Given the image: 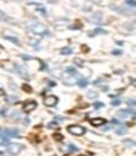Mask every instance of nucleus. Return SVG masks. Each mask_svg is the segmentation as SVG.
I'll use <instances>...</instances> for the list:
<instances>
[{
  "label": "nucleus",
  "mask_w": 136,
  "mask_h": 156,
  "mask_svg": "<svg viewBox=\"0 0 136 156\" xmlns=\"http://www.w3.org/2000/svg\"><path fill=\"white\" fill-rule=\"evenodd\" d=\"M27 27L36 35H45V34H47L46 26L44 24L38 23V21H34V20H31V21L27 23Z\"/></svg>",
  "instance_id": "f257e3e1"
},
{
  "label": "nucleus",
  "mask_w": 136,
  "mask_h": 156,
  "mask_svg": "<svg viewBox=\"0 0 136 156\" xmlns=\"http://www.w3.org/2000/svg\"><path fill=\"white\" fill-rule=\"evenodd\" d=\"M67 131L72 135H76V136H80L86 133V128H83L82 125H69L67 128Z\"/></svg>",
  "instance_id": "f03ea898"
},
{
  "label": "nucleus",
  "mask_w": 136,
  "mask_h": 156,
  "mask_svg": "<svg viewBox=\"0 0 136 156\" xmlns=\"http://www.w3.org/2000/svg\"><path fill=\"white\" fill-rule=\"evenodd\" d=\"M21 150H23V145L20 142H10L8 145V151L11 155H17Z\"/></svg>",
  "instance_id": "7ed1b4c3"
},
{
  "label": "nucleus",
  "mask_w": 136,
  "mask_h": 156,
  "mask_svg": "<svg viewBox=\"0 0 136 156\" xmlns=\"http://www.w3.org/2000/svg\"><path fill=\"white\" fill-rule=\"evenodd\" d=\"M17 138L19 131L15 129H2V138Z\"/></svg>",
  "instance_id": "20e7f679"
},
{
  "label": "nucleus",
  "mask_w": 136,
  "mask_h": 156,
  "mask_svg": "<svg viewBox=\"0 0 136 156\" xmlns=\"http://www.w3.org/2000/svg\"><path fill=\"white\" fill-rule=\"evenodd\" d=\"M44 103H45L46 107H55L56 104L58 103V98L56 96H47L44 99Z\"/></svg>",
  "instance_id": "39448f33"
},
{
  "label": "nucleus",
  "mask_w": 136,
  "mask_h": 156,
  "mask_svg": "<svg viewBox=\"0 0 136 156\" xmlns=\"http://www.w3.org/2000/svg\"><path fill=\"white\" fill-rule=\"evenodd\" d=\"M36 108H37V103L35 100H30V102L24 104V112L25 113H31L32 110H35Z\"/></svg>",
  "instance_id": "423d86ee"
},
{
  "label": "nucleus",
  "mask_w": 136,
  "mask_h": 156,
  "mask_svg": "<svg viewBox=\"0 0 136 156\" xmlns=\"http://www.w3.org/2000/svg\"><path fill=\"white\" fill-rule=\"evenodd\" d=\"M90 124L93 127H100V125H103V124H107V120L104 118H94V119L90 120Z\"/></svg>",
  "instance_id": "0eeeda50"
},
{
  "label": "nucleus",
  "mask_w": 136,
  "mask_h": 156,
  "mask_svg": "<svg viewBox=\"0 0 136 156\" xmlns=\"http://www.w3.org/2000/svg\"><path fill=\"white\" fill-rule=\"evenodd\" d=\"M15 69H16V72H17V73L21 76V77L29 78V73H27V71H26L24 67H21V66H15Z\"/></svg>",
  "instance_id": "6e6552de"
},
{
  "label": "nucleus",
  "mask_w": 136,
  "mask_h": 156,
  "mask_svg": "<svg viewBox=\"0 0 136 156\" xmlns=\"http://www.w3.org/2000/svg\"><path fill=\"white\" fill-rule=\"evenodd\" d=\"M118 114H119V117H121V118H128L129 115L134 114V112L130 110V109H121V110L118 112Z\"/></svg>",
  "instance_id": "1a4fd4ad"
},
{
  "label": "nucleus",
  "mask_w": 136,
  "mask_h": 156,
  "mask_svg": "<svg viewBox=\"0 0 136 156\" xmlns=\"http://www.w3.org/2000/svg\"><path fill=\"white\" fill-rule=\"evenodd\" d=\"M98 34L104 35V34H107V31H105V30H103V29H95V30L90 31V32H89V36H95V35H98Z\"/></svg>",
  "instance_id": "9d476101"
},
{
  "label": "nucleus",
  "mask_w": 136,
  "mask_h": 156,
  "mask_svg": "<svg viewBox=\"0 0 136 156\" xmlns=\"http://www.w3.org/2000/svg\"><path fill=\"white\" fill-rule=\"evenodd\" d=\"M122 144H125V146H135V145H136V142H135L134 140H129V139L124 140Z\"/></svg>",
  "instance_id": "9b49d317"
},
{
  "label": "nucleus",
  "mask_w": 136,
  "mask_h": 156,
  "mask_svg": "<svg viewBox=\"0 0 136 156\" xmlns=\"http://www.w3.org/2000/svg\"><path fill=\"white\" fill-rule=\"evenodd\" d=\"M61 54H62V55H71V54H72V48H69V47L62 48V50H61Z\"/></svg>",
  "instance_id": "f8f14e48"
},
{
  "label": "nucleus",
  "mask_w": 136,
  "mask_h": 156,
  "mask_svg": "<svg viewBox=\"0 0 136 156\" xmlns=\"http://www.w3.org/2000/svg\"><path fill=\"white\" fill-rule=\"evenodd\" d=\"M78 84H79V87L84 88V87H87V86H88V81H87V79H79Z\"/></svg>",
  "instance_id": "ddd939ff"
},
{
  "label": "nucleus",
  "mask_w": 136,
  "mask_h": 156,
  "mask_svg": "<svg viewBox=\"0 0 136 156\" xmlns=\"http://www.w3.org/2000/svg\"><path fill=\"white\" fill-rule=\"evenodd\" d=\"M5 38H6V40H9V41H11V42H14V44H16V45H20L19 40H17L16 37H11V36H5Z\"/></svg>",
  "instance_id": "4468645a"
},
{
  "label": "nucleus",
  "mask_w": 136,
  "mask_h": 156,
  "mask_svg": "<svg viewBox=\"0 0 136 156\" xmlns=\"http://www.w3.org/2000/svg\"><path fill=\"white\" fill-rule=\"evenodd\" d=\"M100 20H101V15H100V14H97V16H95V17L93 16V17L90 19V21H92V23H93V21H94V23H99Z\"/></svg>",
  "instance_id": "2eb2a0df"
},
{
  "label": "nucleus",
  "mask_w": 136,
  "mask_h": 156,
  "mask_svg": "<svg viewBox=\"0 0 136 156\" xmlns=\"http://www.w3.org/2000/svg\"><path fill=\"white\" fill-rule=\"evenodd\" d=\"M74 63H76L77 66H79V67H82L83 65H84V61H83L82 58H74Z\"/></svg>",
  "instance_id": "dca6fc26"
},
{
  "label": "nucleus",
  "mask_w": 136,
  "mask_h": 156,
  "mask_svg": "<svg viewBox=\"0 0 136 156\" xmlns=\"http://www.w3.org/2000/svg\"><path fill=\"white\" fill-rule=\"evenodd\" d=\"M53 139L57 140V141H61L62 139H63V135L59 134V133H56V134H53Z\"/></svg>",
  "instance_id": "f3484780"
},
{
  "label": "nucleus",
  "mask_w": 136,
  "mask_h": 156,
  "mask_svg": "<svg viewBox=\"0 0 136 156\" xmlns=\"http://www.w3.org/2000/svg\"><path fill=\"white\" fill-rule=\"evenodd\" d=\"M103 107H104V103H101V102L94 103V108H95V109H100V108H103Z\"/></svg>",
  "instance_id": "a211bd4d"
},
{
  "label": "nucleus",
  "mask_w": 136,
  "mask_h": 156,
  "mask_svg": "<svg viewBox=\"0 0 136 156\" xmlns=\"http://www.w3.org/2000/svg\"><path fill=\"white\" fill-rule=\"evenodd\" d=\"M125 4L131 8H136V2H132V0H128V2H125Z\"/></svg>",
  "instance_id": "6ab92c4d"
},
{
  "label": "nucleus",
  "mask_w": 136,
  "mask_h": 156,
  "mask_svg": "<svg viewBox=\"0 0 136 156\" xmlns=\"http://www.w3.org/2000/svg\"><path fill=\"white\" fill-rule=\"evenodd\" d=\"M125 133H126V129H125V128H121V129L118 130V135H122V134H125Z\"/></svg>",
  "instance_id": "aec40b11"
},
{
  "label": "nucleus",
  "mask_w": 136,
  "mask_h": 156,
  "mask_svg": "<svg viewBox=\"0 0 136 156\" xmlns=\"http://www.w3.org/2000/svg\"><path fill=\"white\" fill-rule=\"evenodd\" d=\"M113 55L119 56V55H121V51H120V50H114V51H113Z\"/></svg>",
  "instance_id": "412c9836"
},
{
  "label": "nucleus",
  "mask_w": 136,
  "mask_h": 156,
  "mask_svg": "<svg viewBox=\"0 0 136 156\" xmlns=\"http://www.w3.org/2000/svg\"><path fill=\"white\" fill-rule=\"evenodd\" d=\"M24 90H26V92H31V87L30 86H27V84H24Z\"/></svg>",
  "instance_id": "4be33fe9"
},
{
  "label": "nucleus",
  "mask_w": 136,
  "mask_h": 156,
  "mask_svg": "<svg viewBox=\"0 0 136 156\" xmlns=\"http://www.w3.org/2000/svg\"><path fill=\"white\" fill-rule=\"evenodd\" d=\"M88 97H89V98H95L97 94H95V93H93V92H89V93H88Z\"/></svg>",
  "instance_id": "5701e85b"
},
{
  "label": "nucleus",
  "mask_w": 136,
  "mask_h": 156,
  "mask_svg": "<svg viewBox=\"0 0 136 156\" xmlns=\"http://www.w3.org/2000/svg\"><path fill=\"white\" fill-rule=\"evenodd\" d=\"M129 104H130V106H136V99H130Z\"/></svg>",
  "instance_id": "b1692460"
},
{
  "label": "nucleus",
  "mask_w": 136,
  "mask_h": 156,
  "mask_svg": "<svg viewBox=\"0 0 136 156\" xmlns=\"http://www.w3.org/2000/svg\"><path fill=\"white\" fill-rule=\"evenodd\" d=\"M113 106H115V107H118L119 106V104H120V100H113Z\"/></svg>",
  "instance_id": "393cba45"
},
{
  "label": "nucleus",
  "mask_w": 136,
  "mask_h": 156,
  "mask_svg": "<svg viewBox=\"0 0 136 156\" xmlns=\"http://www.w3.org/2000/svg\"><path fill=\"white\" fill-rule=\"evenodd\" d=\"M130 83H131L132 86H135V87H136V79H135V78H130Z\"/></svg>",
  "instance_id": "a878e982"
},
{
  "label": "nucleus",
  "mask_w": 136,
  "mask_h": 156,
  "mask_svg": "<svg viewBox=\"0 0 136 156\" xmlns=\"http://www.w3.org/2000/svg\"><path fill=\"white\" fill-rule=\"evenodd\" d=\"M21 57H23L24 60H31V57H30V56H26V55H23Z\"/></svg>",
  "instance_id": "bb28decb"
},
{
  "label": "nucleus",
  "mask_w": 136,
  "mask_h": 156,
  "mask_svg": "<svg viewBox=\"0 0 136 156\" xmlns=\"http://www.w3.org/2000/svg\"><path fill=\"white\" fill-rule=\"evenodd\" d=\"M113 124H115V125H119V121L115 120V119H113Z\"/></svg>",
  "instance_id": "cd10ccee"
},
{
  "label": "nucleus",
  "mask_w": 136,
  "mask_h": 156,
  "mask_svg": "<svg viewBox=\"0 0 136 156\" xmlns=\"http://www.w3.org/2000/svg\"><path fill=\"white\" fill-rule=\"evenodd\" d=\"M69 29H72V30L73 29H80V26H69Z\"/></svg>",
  "instance_id": "c85d7f7f"
},
{
  "label": "nucleus",
  "mask_w": 136,
  "mask_h": 156,
  "mask_svg": "<svg viewBox=\"0 0 136 156\" xmlns=\"http://www.w3.org/2000/svg\"><path fill=\"white\" fill-rule=\"evenodd\" d=\"M79 156H84V155H79Z\"/></svg>",
  "instance_id": "c756f323"
}]
</instances>
